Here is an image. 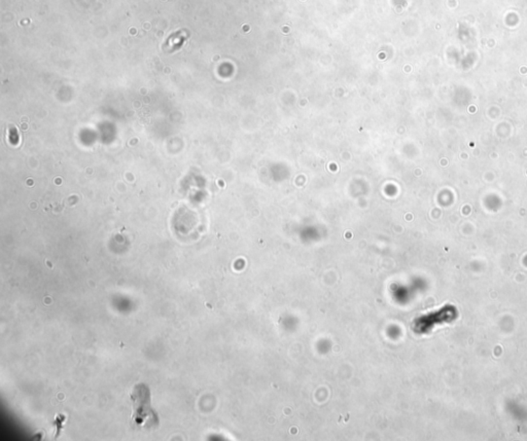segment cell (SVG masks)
I'll return each instance as SVG.
<instances>
[{"instance_id":"6da1fadb","label":"cell","mask_w":527,"mask_h":441,"mask_svg":"<svg viewBox=\"0 0 527 441\" xmlns=\"http://www.w3.org/2000/svg\"><path fill=\"white\" fill-rule=\"evenodd\" d=\"M131 398L134 408L133 419L135 423L143 427L145 423H156L158 421V417L149 404V390L147 387L143 385L135 387Z\"/></svg>"}]
</instances>
